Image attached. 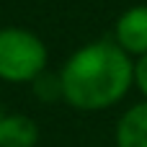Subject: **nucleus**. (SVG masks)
<instances>
[{
  "label": "nucleus",
  "mask_w": 147,
  "mask_h": 147,
  "mask_svg": "<svg viewBox=\"0 0 147 147\" xmlns=\"http://www.w3.org/2000/svg\"><path fill=\"white\" fill-rule=\"evenodd\" d=\"M39 124L26 114H5L0 129V147H36Z\"/></svg>",
  "instance_id": "39448f33"
},
{
  "label": "nucleus",
  "mask_w": 147,
  "mask_h": 147,
  "mask_svg": "<svg viewBox=\"0 0 147 147\" xmlns=\"http://www.w3.org/2000/svg\"><path fill=\"white\" fill-rule=\"evenodd\" d=\"M134 88L147 101V54L140 57V59H134Z\"/></svg>",
  "instance_id": "423d86ee"
},
{
  "label": "nucleus",
  "mask_w": 147,
  "mask_h": 147,
  "mask_svg": "<svg viewBox=\"0 0 147 147\" xmlns=\"http://www.w3.org/2000/svg\"><path fill=\"white\" fill-rule=\"evenodd\" d=\"M116 147H147V101L129 106L114 129Z\"/></svg>",
  "instance_id": "20e7f679"
},
{
  "label": "nucleus",
  "mask_w": 147,
  "mask_h": 147,
  "mask_svg": "<svg viewBox=\"0 0 147 147\" xmlns=\"http://www.w3.org/2000/svg\"><path fill=\"white\" fill-rule=\"evenodd\" d=\"M5 114H8V111H3V109H0V129H3V121H5Z\"/></svg>",
  "instance_id": "0eeeda50"
},
{
  "label": "nucleus",
  "mask_w": 147,
  "mask_h": 147,
  "mask_svg": "<svg viewBox=\"0 0 147 147\" xmlns=\"http://www.w3.org/2000/svg\"><path fill=\"white\" fill-rule=\"evenodd\" d=\"M132 59L147 54V5H132L114 21L111 36Z\"/></svg>",
  "instance_id": "7ed1b4c3"
},
{
  "label": "nucleus",
  "mask_w": 147,
  "mask_h": 147,
  "mask_svg": "<svg viewBox=\"0 0 147 147\" xmlns=\"http://www.w3.org/2000/svg\"><path fill=\"white\" fill-rule=\"evenodd\" d=\"M57 78L67 106L78 111H106L134 85V59L114 39H96L78 47Z\"/></svg>",
  "instance_id": "f257e3e1"
},
{
  "label": "nucleus",
  "mask_w": 147,
  "mask_h": 147,
  "mask_svg": "<svg viewBox=\"0 0 147 147\" xmlns=\"http://www.w3.org/2000/svg\"><path fill=\"white\" fill-rule=\"evenodd\" d=\"M49 65V49L39 34L21 26L0 28V80L36 83Z\"/></svg>",
  "instance_id": "f03ea898"
}]
</instances>
